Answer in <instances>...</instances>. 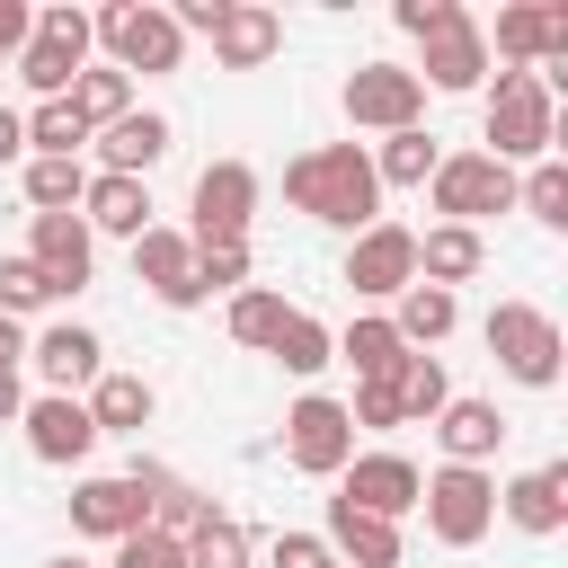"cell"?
Returning <instances> with one entry per match:
<instances>
[{"label":"cell","mask_w":568,"mask_h":568,"mask_svg":"<svg viewBox=\"0 0 568 568\" xmlns=\"http://www.w3.org/2000/svg\"><path fill=\"white\" fill-rule=\"evenodd\" d=\"M266 355H275L284 373H302V382H311V373H328V364H337V337H328L311 311H284V328H275V346H266Z\"/></svg>","instance_id":"cell-31"},{"label":"cell","mask_w":568,"mask_h":568,"mask_svg":"<svg viewBox=\"0 0 568 568\" xmlns=\"http://www.w3.org/2000/svg\"><path fill=\"white\" fill-rule=\"evenodd\" d=\"M9 417H27V382H18V364H0V426Z\"/></svg>","instance_id":"cell-46"},{"label":"cell","mask_w":568,"mask_h":568,"mask_svg":"<svg viewBox=\"0 0 568 568\" xmlns=\"http://www.w3.org/2000/svg\"><path fill=\"white\" fill-rule=\"evenodd\" d=\"M417 44H426L417 89H453V98H462V89H479V80H488V36H479V18H470L462 0H453V18H444L435 36H417Z\"/></svg>","instance_id":"cell-13"},{"label":"cell","mask_w":568,"mask_h":568,"mask_svg":"<svg viewBox=\"0 0 568 568\" xmlns=\"http://www.w3.org/2000/svg\"><path fill=\"white\" fill-rule=\"evenodd\" d=\"M27 36H36V9H27V0H0V62L27 53Z\"/></svg>","instance_id":"cell-45"},{"label":"cell","mask_w":568,"mask_h":568,"mask_svg":"<svg viewBox=\"0 0 568 568\" xmlns=\"http://www.w3.org/2000/svg\"><path fill=\"white\" fill-rule=\"evenodd\" d=\"M479 266H488V240H479V231H462V222H435V231L417 240V284H435V293L470 284Z\"/></svg>","instance_id":"cell-26"},{"label":"cell","mask_w":568,"mask_h":568,"mask_svg":"<svg viewBox=\"0 0 568 568\" xmlns=\"http://www.w3.org/2000/svg\"><path fill=\"white\" fill-rule=\"evenodd\" d=\"M27 266L53 284V302H62V293H80V284H89V266H98L89 222H80V213H36V222H27Z\"/></svg>","instance_id":"cell-12"},{"label":"cell","mask_w":568,"mask_h":568,"mask_svg":"<svg viewBox=\"0 0 568 568\" xmlns=\"http://www.w3.org/2000/svg\"><path fill=\"white\" fill-rule=\"evenodd\" d=\"M337 364H355V382H390V373L408 364V346H399V328H390V320H346Z\"/></svg>","instance_id":"cell-28"},{"label":"cell","mask_w":568,"mask_h":568,"mask_svg":"<svg viewBox=\"0 0 568 568\" xmlns=\"http://www.w3.org/2000/svg\"><path fill=\"white\" fill-rule=\"evenodd\" d=\"M328 559L337 568H399V524L355 515L346 497H328Z\"/></svg>","instance_id":"cell-23"},{"label":"cell","mask_w":568,"mask_h":568,"mask_svg":"<svg viewBox=\"0 0 568 568\" xmlns=\"http://www.w3.org/2000/svg\"><path fill=\"white\" fill-rule=\"evenodd\" d=\"M80 408H89V426H98V435H142V426H151V408H160V390H151L142 373H98Z\"/></svg>","instance_id":"cell-27"},{"label":"cell","mask_w":568,"mask_h":568,"mask_svg":"<svg viewBox=\"0 0 568 568\" xmlns=\"http://www.w3.org/2000/svg\"><path fill=\"white\" fill-rule=\"evenodd\" d=\"M80 222H89V240L98 231H115V240H142L151 231V186L142 178H89V195H80Z\"/></svg>","instance_id":"cell-25"},{"label":"cell","mask_w":568,"mask_h":568,"mask_svg":"<svg viewBox=\"0 0 568 568\" xmlns=\"http://www.w3.org/2000/svg\"><path fill=\"white\" fill-rule=\"evenodd\" d=\"M453 320H462V302H453V293H435V284H408V293H399V311H390L399 346H435V337H453Z\"/></svg>","instance_id":"cell-30"},{"label":"cell","mask_w":568,"mask_h":568,"mask_svg":"<svg viewBox=\"0 0 568 568\" xmlns=\"http://www.w3.org/2000/svg\"><path fill=\"white\" fill-rule=\"evenodd\" d=\"M18 151H27V115H9V106H0V169H9Z\"/></svg>","instance_id":"cell-47"},{"label":"cell","mask_w":568,"mask_h":568,"mask_svg":"<svg viewBox=\"0 0 568 568\" xmlns=\"http://www.w3.org/2000/svg\"><path fill=\"white\" fill-rule=\"evenodd\" d=\"M435 160H444V151H435V133H426V124H408V133H382L373 178H382V186H426V178H435Z\"/></svg>","instance_id":"cell-29"},{"label":"cell","mask_w":568,"mask_h":568,"mask_svg":"<svg viewBox=\"0 0 568 568\" xmlns=\"http://www.w3.org/2000/svg\"><path fill=\"white\" fill-rule=\"evenodd\" d=\"M346 284H355L364 302H399V293L417 284V231H408V222H373V231H355V248H346Z\"/></svg>","instance_id":"cell-10"},{"label":"cell","mask_w":568,"mask_h":568,"mask_svg":"<svg viewBox=\"0 0 568 568\" xmlns=\"http://www.w3.org/2000/svg\"><path fill=\"white\" fill-rule=\"evenodd\" d=\"M89 9H36V36H27V53H18V80L36 89V98H71V80L89 71Z\"/></svg>","instance_id":"cell-5"},{"label":"cell","mask_w":568,"mask_h":568,"mask_svg":"<svg viewBox=\"0 0 568 568\" xmlns=\"http://www.w3.org/2000/svg\"><path fill=\"white\" fill-rule=\"evenodd\" d=\"M417 506H426V532H435L444 550H470V541H488V524H497V479L444 462L435 479H417Z\"/></svg>","instance_id":"cell-4"},{"label":"cell","mask_w":568,"mask_h":568,"mask_svg":"<svg viewBox=\"0 0 568 568\" xmlns=\"http://www.w3.org/2000/svg\"><path fill=\"white\" fill-rule=\"evenodd\" d=\"M435 435H444V462L488 470V453L506 444V417H497V399H444L435 408Z\"/></svg>","instance_id":"cell-22"},{"label":"cell","mask_w":568,"mask_h":568,"mask_svg":"<svg viewBox=\"0 0 568 568\" xmlns=\"http://www.w3.org/2000/svg\"><path fill=\"white\" fill-rule=\"evenodd\" d=\"M426 195H435V213H444V222L479 231L488 213H506V204H515V169H497L488 151H444V160H435V178H426Z\"/></svg>","instance_id":"cell-6"},{"label":"cell","mask_w":568,"mask_h":568,"mask_svg":"<svg viewBox=\"0 0 568 568\" xmlns=\"http://www.w3.org/2000/svg\"><path fill=\"white\" fill-rule=\"evenodd\" d=\"M142 524H151V506H142V488H133L124 470L71 488V532H89V541H124V532H142Z\"/></svg>","instance_id":"cell-17"},{"label":"cell","mask_w":568,"mask_h":568,"mask_svg":"<svg viewBox=\"0 0 568 568\" xmlns=\"http://www.w3.org/2000/svg\"><path fill=\"white\" fill-rule=\"evenodd\" d=\"M71 115H80L89 133H106L115 115H133V80H124V71H106V62H98V71H80V80H71Z\"/></svg>","instance_id":"cell-32"},{"label":"cell","mask_w":568,"mask_h":568,"mask_svg":"<svg viewBox=\"0 0 568 568\" xmlns=\"http://www.w3.org/2000/svg\"><path fill=\"white\" fill-rule=\"evenodd\" d=\"M497 53H506L515 71H532V62H568V9H550V0L497 9Z\"/></svg>","instance_id":"cell-19"},{"label":"cell","mask_w":568,"mask_h":568,"mask_svg":"<svg viewBox=\"0 0 568 568\" xmlns=\"http://www.w3.org/2000/svg\"><path fill=\"white\" fill-rule=\"evenodd\" d=\"M390 390H399V417H426V426H435V408L453 399V382H444L435 355H408V364L390 373Z\"/></svg>","instance_id":"cell-37"},{"label":"cell","mask_w":568,"mask_h":568,"mask_svg":"<svg viewBox=\"0 0 568 568\" xmlns=\"http://www.w3.org/2000/svg\"><path fill=\"white\" fill-rule=\"evenodd\" d=\"M80 142H89V124L71 115V98H44V106L27 115V151H36V160H80Z\"/></svg>","instance_id":"cell-34"},{"label":"cell","mask_w":568,"mask_h":568,"mask_svg":"<svg viewBox=\"0 0 568 568\" xmlns=\"http://www.w3.org/2000/svg\"><path fill=\"white\" fill-rule=\"evenodd\" d=\"M204 44H213V62H222V71H257V62H275L284 18H275V9H257V0H231V9H222V27H213Z\"/></svg>","instance_id":"cell-21"},{"label":"cell","mask_w":568,"mask_h":568,"mask_svg":"<svg viewBox=\"0 0 568 568\" xmlns=\"http://www.w3.org/2000/svg\"><path fill=\"white\" fill-rule=\"evenodd\" d=\"M248 213H257V169L248 160H213L204 178H195V248L204 240H248Z\"/></svg>","instance_id":"cell-11"},{"label":"cell","mask_w":568,"mask_h":568,"mask_svg":"<svg viewBox=\"0 0 568 568\" xmlns=\"http://www.w3.org/2000/svg\"><path fill=\"white\" fill-rule=\"evenodd\" d=\"M417 115H426L417 71H399V62H355V71H346V124H364V133H408Z\"/></svg>","instance_id":"cell-9"},{"label":"cell","mask_w":568,"mask_h":568,"mask_svg":"<svg viewBox=\"0 0 568 568\" xmlns=\"http://www.w3.org/2000/svg\"><path fill=\"white\" fill-rule=\"evenodd\" d=\"M195 284L204 293H240L248 284V240H204L195 248Z\"/></svg>","instance_id":"cell-39"},{"label":"cell","mask_w":568,"mask_h":568,"mask_svg":"<svg viewBox=\"0 0 568 568\" xmlns=\"http://www.w3.org/2000/svg\"><path fill=\"white\" fill-rule=\"evenodd\" d=\"M488 355H497L524 390H550L568 346H559V320H550V311H532V302H497V311H488Z\"/></svg>","instance_id":"cell-7"},{"label":"cell","mask_w":568,"mask_h":568,"mask_svg":"<svg viewBox=\"0 0 568 568\" xmlns=\"http://www.w3.org/2000/svg\"><path fill=\"white\" fill-rule=\"evenodd\" d=\"M186 568H248V524L204 506V524L186 532Z\"/></svg>","instance_id":"cell-33"},{"label":"cell","mask_w":568,"mask_h":568,"mask_svg":"<svg viewBox=\"0 0 568 568\" xmlns=\"http://www.w3.org/2000/svg\"><path fill=\"white\" fill-rule=\"evenodd\" d=\"M115 568H186V541H178V532H160V524H142V532H124V541H115Z\"/></svg>","instance_id":"cell-40"},{"label":"cell","mask_w":568,"mask_h":568,"mask_svg":"<svg viewBox=\"0 0 568 568\" xmlns=\"http://www.w3.org/2000/svg\"><path fill=\"white\" fill-rule=\"evenodd\" d=\"M497 515H506L515 532H532V541H550V532L568 524V462H541V470H524V479H506V488H497Z\"/></svg>","instance_id":"cell-18"},{"label":"cell","mask_w":568,"mask_h":568,"mask_svg":"<svg viewBox=\"0 0 568 568\" xmlns=\"http://www.w3.org/2000/svg\"><path fill=\"white\" fill-rule=\"evenodd\" d=\"M337 497H346L355 515L399 524V515L417 506V462H408V453H355V462L337 470Z\"/></svg>","instance_id":"cell-14"},{"label":"cell","mask_w":568,"mask_h":568,"mask_svg":"<svg viewBox=\"0 0 568 568\" xmlns=\"http://www.w3.org/2000/svg\"><path fill=\"white\" fill-rule=\"evenodd\" d=\"M53 302V284L27 266V257H0V320H18V311H44Z\"/></svg>","instance_id":"cell-41"},{"label":"cell","mask_w":568,"mask_h":568,"mask_svg":"<svg viewBox=\"0 0 568 568\" xmlns=\"http://www.w3.org/2000/svg\"><path fill=\"white\" fill-rule=\"evenodd\" d=\"M284 311H293L284 293H266V284H240V293H231V337H240V346H275Z\"/></svg>","instance_id":"cell-36"},{"label":"cell","mask_w":568,"mask_h":568,"mask_svg":"<svg viewBox=\"0 0 568 568\" xmlns=\"http://www.w3.org/2000/svg\"><path fill=\"white\" fill-rule=\"evenodd\" d=\"M346 417H355V426H408L390 382H355V408H346Z\"/></svg>","instance_id":"cell-42"},{"label":"cell","mask_w":568,"mask_h":568,"mask_svg":"<svg viewBox=\"0 0 568 568\" xmlns=\"http://www.w3.org/2000/svg\"><path fill=\"white\" fill-rule=\"evenodd\" d=\"M284 462L311 470V479H337V470L355 462V417H346V399L302 390V399L284 408Z\"/></svg>","instance_id":"cell-8"},{"label":"cell","mask_w":568,"mask_h":568,"mask_svg":"<svg viewBox=\"0 0 568 568\" xmlns=\"http://www.w3.org/2000/svg\"><path fill=\"white\" fill-rule=\"evenodd\" d=\"M133 284H151L169 311H195V302H204V284H195V240L151 222V231L133 240Z\"/></svg>","instance_id":"cell-15"},{"label":"cell","mask_w":568,"mask_h":568,"mask_svg":"<svg viewBox=\"0 0 568 568\" xmlns=\"http://www.w3.org/2000/svg\"><path fill=\"white\" fill-rule=\"evenodd\" d=\"M515 204L550 231H568V169L559 160H532V178H515Z\"/></svg>","instance_id":"cell-38"},{"label":"cell","mask_w":568,"mask_h":568,"mask_svg":"<svg viewBox=\"0 0 568 568\" xmlns=\"http://www.w3.org/2000/svg\"><path fill=\"white\" fill-rule=\"evenodd\" d=\"M89 36L106 44V71H124V80H133V71H178V62H186L178 18L151 9V0H115V9H98Z\"/></svg>","instance_id":"cell-3"},{"label":"cell","mask_w":568,"mask_h":568,"mask_svg":"<svg viewBox=\"0 0 568 568\" xmlns=\"http://www.w3.org/2000/svg\"><path fill=\"white\" fill-rule=\"evenodd\" d=\"M80 195H89L80 160H27V204L36 213H80Z\"/></svg>","instance_id":"cell-35"},{"label":"cell","mask_w":568,"mask_h":568,"mask_svg":"<svg viewBox=\"0 0 568 568\" xmlns=\"http://www.w3.org/2000/svg\"><path fill=\"white\" fill-rule=\"evenodd\" d=\"M53 568H89V559H53Z\"/></svg>","instance_id":"cell-48"},{"label":"cell","mask_w":568,"mask_h":568,"mask_svg":"<svg viewBox=\"0 0 568 568\" xmlns=\"http://www.w3.org/2000/svg\"><path fill=\"white\" fill-rule=\"evenodd\" d=\"M390 18H399V36H435V27L453 18V0H399Z\"/></svg>","instance_id":"cell-44"},{"label":"cell","mask_w":568,"mask_h":568,"mask_svg":"<svg viewBox=\"0 0 568 568\" xmlns=\"http://www.w3.org/2000/svg\"><path fill=\"white\" fill-rule=\"evenodd\" d=\"M98 151H106V178H151V169L169 160V115L133 106V115H115V124L98 133Z\"/></svg>","instance_id":"cell-24"},{"label":"cell","mask_w":568,"mask_h":568,"mask_svg":"<svg viewBox=\"0 0 568 568\" xmlns=\"http://www.w3.org/2000/svg\"><path fill=\"white\" fill-rule=\"evenodd\" d=\"M284 195H293V213L337 222V231H373L382 222V178H373L364 142H311V151H293L284 160Z\"/></svg>","instance_id":"cell-1"},{"label":"cell","mask_w":568,"mask_h":568,"mask_svg":"<svg viewBox=\"0 0 568 568\" xmlns=\"http://www.w3.org/2000/svg\"><path fill=\"white\" fill-rule=\"evenodd\" d=\"M27 355H36V373H44L62 399H71V390H89V382L106 373V346H98V328H80V320H53Z\"/></svg>","instance_id":"cell-20"},{"label":"cell","mask_w":568,"mask_h":568,"mask_svg":"<svg viewBox=\"0 0 568 568\" xmlns=\"http://www.w3.org/2000/svg\"><path fill=\"white\" fill-rule=\"evenodd\" d=\"M550 142H559L550 80H541V71H497V89H488V160H497V169L550 160Z\"/></svg>","instance_id":"cell-2"},{"label":"cell","mask_w":568,"mask_h":568,"mask_svg":"<svg viewBox=\"0 0 568 568\" xmlns=\"http://www.w3.org/2000/svg\"><path fill=\"white\" fill-rule=\"evenodd\" d=\"M266 559H275V568H337L320 532H275V550H266Z\"/></svg>","instance_id":"cell-43"},{"label":"cell","mask_w":568,"mask_h":568,"mask_svg":"<svg viewBox=\"0 0 568 568\" xmlns=\"http://www.w3.org/2000/svg\"><path fill=\"white\" fill-rule=\"evenodd\" d=\"M18 426H27V453H36V462H53V470H62V462H89V444H98L89 408H80V399H62V390L27 399V417H18Z\"/></svg>","instance_id":"cell-16"}]
</instances>
